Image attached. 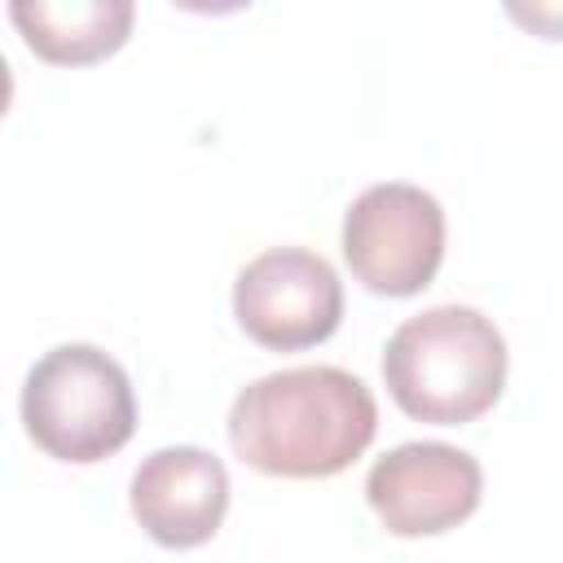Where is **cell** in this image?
Listing matches in <instances>:
<instances>
[{"label":"cell","mask_w":563,"mask_h":563,"mask_svg":"<svg viewBox=\"0 0 563 563\" xmlns=\"http://www.w3.org/2000/svg\"><path fill=\"white\" fill-rule=\"evenodd\" d=\"M365 497L391 537H435L475 515L484 471L457 444L409 440L369 466Z\"/></svg>","instance_id":"obj_6"},{"label":"cell","mask_w":563,"mask_h":563,"mask_svg":"<svg viewBox=\"0 0 563 563\" xmlns=\"http://www.w3.org/2000/svg\"><path fill=\"white\" fill-rule=\"evenodd\" d=\"M26 435L57 462H101L136 431V396L128 369L92 343L48 347L22 383Z\"/></svg>","instance_id":"obj_3"},{"label":"cell","mask_w":563,"mask_h":563,"mask_svg":"<svg viewBox=\"0 0 563 563\" xmlns=\"http://www.w3.org/2000/svg\"><path fill=\"white\" fill-rule=\"evenodd\" d=\"M506 13L523 26H532L545 40H563V4L559 0H532V4H506Z\"/></svg>","instance_id":"obj_9"},{"label":"cell","mask_w":563,"mask_h":563,"mask_svg":"<svg viewBox=\"0 0 563 563\" xmlns=\"http://www.w3.org/2000/svg\"><path fill=\"white\" fill-rule=\"evenodd\" d=\"M343 260L374 295H418L444 260V207L409 180H378L361 189L343 216Z\"/></svg>","instance_id":"obj_4"},{"label":"cell","mask_w":563,"mask_h":563,"mask_svg":"<svg viewBox=\"0 0 563 563\" xmlns=\"http://www.w3.org/2000/svg\"><path fill=\"white\" fill-rule=\"evenodd\" d=\"M9 18L35 57L84 66L123 48L136 9L132 0H13Z\"/></svg>","instance_id":"obj_8"},{"label":"cell","mask_w":563,"mask_h":563,"mask_svg":"<svg viewBox=\"0 0 563 563\" xmlns=\"http://www.w3.org/2000/svg\"><path fill=\"white\" fill-rule=\"evenodd\" d=\"M132 515L167 550H194L216 537L229 510V471L198 444L154 449L132 475Z\"/></svg>","instance_id":"obj_7"},{"label":"cell","mask_w":563,"mask_h":563,"mask_svg":"<svg viewBox=\"0 0 563 563\" xmlns=\"http://www.w3.org/2000/svg\"><path fill=\"white\" fill-rule=\"evenodd\" d=\"M506 365V339L479 308L435 303L391 330L383 383L409 418L462 427L497 405Z\"/></svg>","instance_id":"obj_2"},{"label":"cell","mask_w":563,"mask_h":563,"mask_svg":"<svg viewBox=\"0 0 563 563\" xmlns=\"http://www.w3.org/2000/svg\"><path fill=\"white\" fill-rule=\"evenodd\" d=\"M378 431L374 391L339 365H295L246 383L229 409L233 453L282 479L347 471Z\"/></svg>","instance_id":"obj_1"},{"label":"cell","mask_w":563,"mask_h":563,"mask_svg":"<svg viewBox=\"0 0 563 563\" xmlns=\"http://www.w3.org/2000/svg\"><path fill=\"white\" fill-rule=\"evenodd\" d=\"M233 317L260 347L299 352L339 330L343 282L321 255L303 246H273L238 273Z\"/></svg>","instance_id":"obj_5"}]
</instances>
